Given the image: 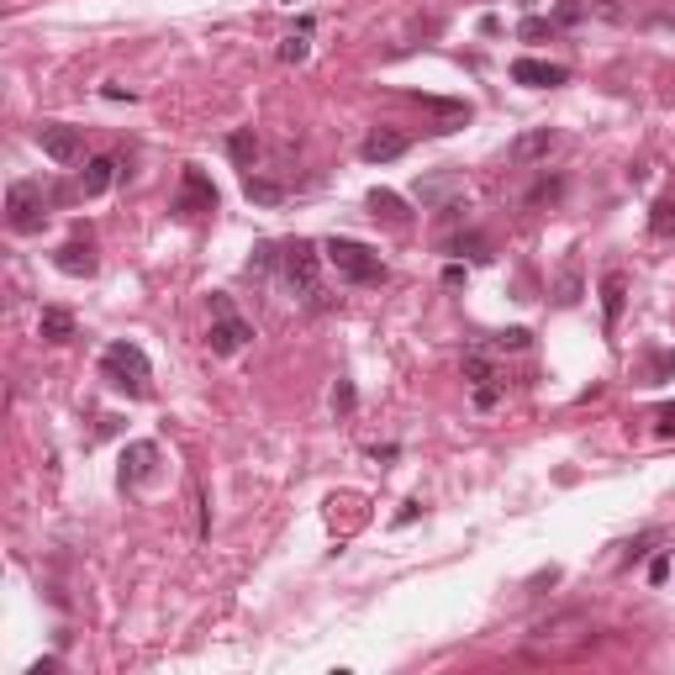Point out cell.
Wrapping results in <instances>:
<instances>
[{"instance_id":"obj_23","label":"cell","mask_w":675,"mask_h":675,"mask_svg":"<svg viewBox=\"0 0 675 675\" xmlns=\"http://www.w3.org/2000/svg\"><path fill=\"white\" fill-rule=\"evenodd\" d=\"M464 380H475V385H491L496 369L486 365V354H464Z\"/></svg>"},{"instance_id":"obj_11","label":"cell","mask_w":675,"mask_h":675,"mask_svg":"<svg viewBox=\"0 0 675 675\" xmlns=\"http://www.w3.org/2000/svg\"><path fill=\"white\" fill-rule=\"evenodd\" d=\"M53 270H59V275H69V280H90V275H95V248H90V238H85V243H80V238H74V243H63L59 253H53Z\"/></svg>"},{"instance_id":"obj_5","label":"cell","mask_w":675,"mask_h":675,"mask_svg":"<svg viewBox=\"0 0 675 675\" xmlns=\"http://www.w3.org/2000/svg\"><path fill=\"white\" fill-rule=\"evenodd\" d=\"M317 264H322V253H317V243H307V238H296V243L280 248V270H285V280L296 285V290H317Z\"/></svg>"},{"instance_id":"obj_17","label":"cell","mask_w":675,"mask_h":675,"mask_svg":"<svg viewBox=\"0 0 675 675\" xmlns=\"http://www.w3.org/2000/svg\"><path fill=\"white\" fill-rule=\"evenodd\" d=\"M37 333L48 338V343H69L74 338V317L63 307H43V317H37Z\"/></svg>"},{"instance_id":"obj_7","label":"cell","mask_w":675,"mask_h":675,"mask_svg":"<svg viewBox=\"0 0 675 675\" xmlns=\"http://www.w3.org/2000/svg\"><path fill=\"white\" fill-rule=\"evenodd\" d=\"M412 195L423 201V206H454V195H464V175L460 169H433V175H423V180L412 185Z\"/></svg>"},{"instance_id":"obj_31","label":"cell","mask_w":675,"mask_h":675,"mask_svg":"<svg viewBox=\"0 0 675 675\" xmlns=\"http://www.w3.org/2000/svg\"><path fill=\"white\" fill-rule=\"evenodd\" d=\"M665 575H670V559H665V554H660V559H654V565H649V581L660 585V581H665Z\"/></svg>"},{"instance_id":"obj_25","label":"cell","mask_w":675,"mask_h":675,"mask_svg":"<svg viewBox=\"0 0 675 675\" xmlns=\"http://www.w3.org/2000/svg\"><path fill=\"white\" fill-rule=\"evenodd\" d=\"M533 343V333L528 328H507V333H496V348H512V354H522Z\"/></svg>"},{"instance_id":"obj_22","label":"cell","mask_w":675,"mask_h":675,"mask_svg":"<svg viewBox=\"0 0 675 675\" xmlns=\"http://www.w3.org/2000/svg\"><path fill=\"white\" fill-rule=\"evenodd\" d=\"M518 37H522V43H544V37H554V22H549V16H522Z\"/></svg>"},{"instance_id":"obj_19","label":"cell","mask_w":675,"mask_h":675,"mask_svg":"<svg viewBox=\"0 0 675 675\" xmlns=\"http://www.w3.org/2000/svg\"><path fill=\"white\" fill-rule=\"evenodd\" d=\"M227 154L238 169H253V158H259V138H253V127H238L233 138H227Z\"/></svg>"},{"instance_id":"obj_14","label":"cell","mask_w":675,"mask_h":675,"mask_svg":"<svg viewBox=\"0 0 675 675\" xmlns=\"http://www.w3.org/2000/svg\"><path fill=\"white\" fill-rule=\"evenodd\" d=\"M623 301H628V275H623V270H607V275H602V311H607V328H617Z\"/></svg>"},{"instance_id":"obj_27","label":"cell","mask_w":675,"mask_h":675,"mask_svg":"<svg viewBox=\"0 0 675 675\" xmlns=\"http://www.w3.org/2000/svg\"><path fill=\"white\" fill-rule=\"evenodd\" d=\"M333 412H354V385H348V380H338V391H333Z\"/></svg>"},{"instance_id":"obj_1","label":"cell","mask_w":675,"mask_h":675,"mask_svg":"<svg viewBox=\"0 0 675 675\" xmlns=\"http://www.w3.org/2000/svg\"><path fill=\"white\" fill-rule=\"evenodd\" d=\"M148 354L138 348V343H106V354H100V380L111 385V391H127V396H148Z\"/></svg>"},{"instance_id":"obj_13","label":"cell","mask_w":675,"mask_h":675,"mask_svg":"<svg viewBox=\"0 0 675 675\" xmlns=\"http://www.w3.org/2000/svg\"><path fill=\"white\" fill-rule=\"evenodd\" d=\"M117 175H127V169H122V164H117L111 154H100V158H90V164H85V175H80V190H85V195H106Z\"/></svg>"},{"instance_id":"obj_20","label":"cell","mask_w":675,"mask_h":675,"mask_svg":"<svg viewBox=\"0 0 675 675\" xmlns=\"http://www.w3.org/2000/svg\"><path fill=\"white\" fill-rule=\"evenodd\" d=\"M649 233L654 238H675V195H660L649 206Z\"/></svg>"},{"instance_id":"obj_10","label":"cell","mask_w":675,"mask_h":675,"mask_svg":"<svg viewBox=\"0 0 675 675\" xmlns=\"http://www.w3.org/2000/svg\"><path fill=\"white\" fill-rule=\"evenodd\" d=\"M359 154H365V164H391V158L406 154V132H396V127H375L365 143H359Z\"/></svg>"},{"instance_id":"obj_24","label":"cell","mask_w":675,"mask_h":675,"mask_svg":"<svg viewBox=\"0 0 675 675\" xmlns=\"http://www.w3.org/2000/svg\"><path fill=\"white\" fill-rule=\"evenodd\" d=\"M280 59H285V63H301V59H307V32H290V37L280 43Z\"/></svg>"},{"instance_id":"obj_30","label":"cell","mask_w":675,"mask_h":675,"mask_svg":"<svg viewBox=\"0 0 675 675\" xmlns=\"http://www.w3.org/2000/svg\"><path fill=\"white\" fill-rule=\"evenodd\" d=\"M654 433H660V438L675 433V406H660V412H654Z\"/></svg>"},{"instance_id":"obj_26","label":"cell","mask_w":675,"mask_h":675,"mask_svg":"<svg viewBox=\"0 0 675 675\" xmlns=\"http://www.w3.org/2000/svg\"><path fill=\"white\" fill-rule=\"evenodd\" d=\"M570 22H581V0H559V11H554V27H570Z\"/></svg>"},{"instance_id":"obj_29","label":"cell","mask_w":675,"mask_h":675,"mask_svg":"<svg viewBox=\"0 0 675 675\" xmlns=\"http://www.w3.org/2000/svg\"><path fill=\"white\" fill-rule=\"evenodd\" d=\"M496 401H501V385H475V406L480 412H491Z\"/></svg>"},{"instance_id":"obj_28","label":"cell","mask_w":675,"mask_h":675,"mask_svg":"<svg viewBox=\"0 0 675 675\" xmlns=\"http://www.w3.org/2000/svg\"><path fill=\"white\" fill-rule=\"evenodd\" d=\"M460 253H470V259H491V248H486V238H460Z\"/></svg>"},{"instance_id":"obj_33","label":"cell","mask_w":675,"mask_h":675,"mask_svg":"<svg viewBox=\"0 0 675 675\" xmlns=\"http://www.w3.org/2000/svg\"><path fill=\"white\" fill-rule=\"evenodd\" d=\"M522 5H533V0H522Z\"/></svg>"},{"instance_id":"obj_21","label":"cell","mask_w":675,"mask_h":675,"mask_svg":"<svg viewBox=\"0 0 675 675\" xmlns=\"http://www.w3.org/2000/svg\"><path fill=\"white\" fill-rule=\"evenodd\" d=\"M243 195H248V201H259V206H280V201H285V185L248 175V180H243Z\"/></svg>"},{"instance_id":"obj_4","label":"cell","mask_w":675,"mask_h":675,"mask_svg":"<svg viewBox=\"0 0 675 675\" xmlns=\"http://www.w3.org/2000/svg\"><path fill=\"white\" fill-rule=\"evenodd\" d=\"M206 212H216V185L206 180V169H201V164H185L180 195H175V216L195 222V216H206Z\"/></svg>"},{"instance_id":"obj_8","label":"cell","mask_w":675,"mask_h":675,"mask_svg":"<svg viewBox=\"0 0 675 675\" xmlns=\"http://www.w3.org/2000/svg\"><path fill=\"white\" fill-rule=\"evenodd\" d=\"M248 338H253V328H248L238 311H227V317H212V333H206V348H212L216 359H233L238 348H243Z\"/></svg>"},{"instance_id":"obj_15","label":"cell","mask_w":675,"mask_h":675,"mask_svg":"<svg viewBox=\"0 0 675 675\" xmlns=\"http://www.w3.org/2000/svg\"><path fill=\"white\" fill-rule=\"evenodd\" d=\"M369 212L380 216V222H391V227H406V222H412V212L401 206L396 190H369Z\"/></svg>"},{"instance_id":"obj_6","label":"cell","mask_w":675,"mask_h":675,"mask_svg":"<svg viewBox=\"0 0 675 675\" xmlns=\"http://www.w3.org/2000/svg\"><path fill=\"white\" fill-rule=\"evenodd\" d=\"M37 148L53 164H80L85 138H80V127H69V122H48V127H37Z\"/></svg>"},{"instance_id":"obj_16","label":"cell","mask_w":675,"mask_h":675,"mask_svg":"<svg viewBox=\"0 0 675 675\" xmlns=\"http://www.w3.org/2000/svg\"><path fill=\"white\" fill-rule=\"evenodd\" d=\"M581 301V259H565V270L554 280V307H575Z\"/></svg>"},{"instance_id":"obj_2","label":"cell","mask_w":675,"mask_h":675,"mask_svg":"<svg viewBox=\"0 0 675 675\" xmlns=\"http://www.w3.org/2000/svg\"><path fill=\"white\" fill-rule=\"evenodd\" d=\"M322 259H328L343 280H354V285H380V280H385V259H380L375 248L354 243V238H328V243H322Z\"/></svg>"},{"instance_id":"obj_9","label":"cell","mask_w":675,"mask_h":675,"mask_svg":"<svg viewBox=\"0 0 675 675\" xmlns=\"http://www.w3.org/2000/svg\"><path fill=\"white\" fill-rule=\"evenodd\" d=\"M512 80H518V85H528V90H554V85H565V80H570V69L544 63V59H518V63H512Z\"/></svg>"},{"instance_id":"obj_3","label":"cell","mask_w":675,"mask_h":675,"mask_svg":"<svg viewBox=\"0 0 675 675\" xmlns=\"http://www.w3.org/2000/svg\"><path fill=\"white\" fill-rule=\"evenodd\" d=\"M43 222H48V195H43V185L11 180V190H5V227H11V233H43Z\"/></svg>"},{"instance_id":"obj_32","label":"cell","mask_w":675,"mask_h":675,"mask_svg":"<svg viewBox=\"0 0 675 675\" xmlns=\"http://www.w3.org/2000/svg\"><path fill=\"white\" fill-rule=\"evenodd\" d=\"M665 375H675V354H660V359H654V380H665Z\"/></svg>"},{"instance_id":"obj_12","label":"cell","mask_w":675,"mask_h":675,"mask_svg":"<svg viewBox=\"0 0 675 675\" xmlns=\"http://www.w3.org/2000/svg\"><path fill=\"white\" fill-rule=\"evenodd\" d=\"M158 464V443H127L122 454V486H143Z\"/></svg>"},{"instance_id":"obj_18","label":"cell","mask_w":675,"mask_h":675,"mask_svg":"<svg viewBox=\"0 0 675 675\" xmlns=\"http://www.w3.org/2000/svg\"><path fill=\"white\" fill-rule=\"evenodd\" d=\"M554 143H559V132H554V127H544V132H528V138H518V143H512V158H518V164H528V158L549 154Z\"/></svg>"}]
</instances>
